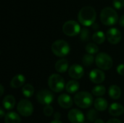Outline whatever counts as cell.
Segmentation results:
<instances>
[{
	"label": "cell",
	"mask_w": 124,
	"mask_h": 123,
	"mask_svg": "<svg viewBox=\"0 0 124 123\" xmlns=\"http://www.w3.org/2000/svg\"><path fill=\"white\" fill-rule=\"evenodd\" d=\"M97 17V13L95 9L90 7L86 6L81 8L78 14V21L84 26L92 25Z\"/></svg>",
	"instance_id": "obj_1"
},
{
	"label": "cell",
	"mask_w": 124,
	"mask_h": 123,
	"mask_svg": "<svg viewBox=\"0 0 124 123\" xmlns=\"http://www.w3.org/2000/svg\"><path fill=\"white\" fill-rule=\"evenodd\" d=\"M100 20L105 25H113L118 20V15L116 11L111 7L104 8L100 13Z\"/></svg>",
	"instance_id": "obj_2"
},
{
	"label": "cell",
	"mask_w": 124,
	"mask_h": 123,
	"mask_svg": "<svg viewBox=\"0 0 124 123\" xmlns=\"http://www.w3.org/2000/svg\"><path fill=\"white\" fill-rule=\"evenodd\" d=\"M74 102L78 107L82 109H87L90 107L93 104V96L89 92L81 91L75 95Z\"/></svg>",
	"instance_id": "obj_3"
},
{
	"label": "cell",
	"mask_w": 124,
	"mask_h": 123,
	"mask_svg": "<svg viewBox=\"0 0 124 123\" xmlns=\"http://www.w3.org/2000/svg\"><path fill=\"white\" fill-rule=\"evenodd\" d=\"M51 49L53 54L59 57H63L68 55L70 51V45L67 41L64 40L55 41L52 43Z\"/></svg>",
	"instance_id": "obj_4"
},
{
	"label": "cell",
	"mask_w": 124,
	"mask_h": 123,
	"mask_svg": "<svg viewBox=\"0 0 124 123\" xmlns=\"http://www.w3.org/2000/svg\"><path fill=\"white\" fill-rule=\"evenodd\" d=\"M48 85L50 89L55 93L61 92L65 88L64 78L58 74H52L49 76Z\"/></svg>",
	"instance_id": "obj_5"
},
{
	"label": "cell",
	"mask_w": 124,
	"mask_h": 123,
	"mask_svg": "<svg viewBox=\"0 0 124 123\" xmlns=\"http://www.w3.org/2000/svg\"><path fill=\"white\" fill-rule=\"evenodd\" d=\"M95 63L97 66L103 70H108L113 67L112 57L105 52L99 53L95 57Z\"/></svg>",
	"instance_id": "obj_6"
},
{
	"label": "cell",
	"mask_w": 124,
	"mask_h": 123,
	"mask_svg": "<svg viewBox=\"0 0 124 123\" xmlns=\"http://www.w3.org/2000/svg\"><path fill=\"white\" fill-rule=\"evenodd\" d=\"M63 33L68 36H75L80 33L81 27L79 24L74 20H68L62 25Z\"/></svg>",
	"instance_id": "obj_7"
},
{
	"label": "cell",
	"mask_w": 124,
	"mask_h": 123,
	"mask_svg": "<svg viewBox=\"0 0 124 123\" xmlns=\"http://www.w3.org/2000/svg\"><path fill=\"white\" fill-rule=\"evenodd\" d=\"M19 114L23 117H29L33 112V107L32 103L28 99H21L17 106Z\"/></svg>",
	"instance_id": "obj_8"
},
{
	"label": "cell",
	"mask_w": 124,
	"mask_h": 123,
	"mask_svg": "<svg viewBox=\"0 0 124 123\" xmlns=\"http://www.w3.org/2000/svg\"><path fill=\"white\" fill-rule=\"evenodd\" d=\"M36 99L39 103L43 105H50L54 100L53 94L46 89H42L39 91L36 94Z\"/></svg>",
	"instance_id": "obj_9"
},
{
	"label": "cell",
	"mask_w": 124,
	"mask_h": 123,
	"mask_svg": "<svg viewBox=\"0 0 124 123\" xmlns=\"http://www.w3.org/2000/svg\"><path fill=\"white\" fill-rule=\"evenodd\" d=\"M68 118L71 123H84V115L82 112L77 109H73L69 111Z\"/></svg>",
	"instance_id": "obj_10"
},
{
	"label": "cell",
	"mask_w": 124,
	"mask_h": 123,
	"mask_svg": "<svg viewBox=\"0 0 124 123\" xmlns=\"http://www.w3.org/2000/svg\"><path fill=\"white\" fill-rule=\"evenodd\" d=\"M106 36H107V38L108 41L112 44L118 43L121 39V33L118 29L116 28H110L107 31Z\"/></svg>",
	"instance_id": "obj_11"
},
{
	"label": "cell",
	"mask_w": 124,
	"mask_h": 123,
	"mask_svg": "<svg viewBox=\"0 0 124 123\" xmlns=\"http://www.w3.org/2000/svg\"><path fill=\"white\" fill-rule=\"evenodd\" d=\"M68 74L70 78L75 80H78L84 76V70L81 65L78 64H74L70 67L68 70Z\"/></svg>",
	"instance_id": "obj_12"
},
{
	"label": "cell",
	"mask_w": 124,
	"mask_h": 123,
	"mask_svg": "<svg viewBox=\"0 0 124 123\" xmlns=\"http://www.w3.org/2000/svg\"><path fill=\"white\" fill-rule=\"evenodd\" d=\"M89 79L94 83H102L105 79V72L99 69H94L89 73Z\"/></svg>",
	"instance_id": "obj_13"
},
{
	"label": "cell",
	"mask_w": 124,
	"mask_h": 123,
	"mask_svg": "<svg viewBox=\"0 0 124 123\" xmlns=\"http://www.w3.org/2000/svg\"><path fill=\"white\" fill-rule=\"evenodd\" d=\"M57 102H58L59 105L63 109H69L73 104L72 98L66 94H60L58 96Z\"/></svg>",
	"instance_id": "obj_14"
},
{
	"label": "cell",
	"mask_w": 124,
	"mask_h": 123,
	"mask_svg": "<svg viewBox=\"0 0 124 123\" xmlns=\"http://www.w3.org/2000/svg\"><path fill=\"white\" fill-rule=\"evenodd\" d=\"M108 112L113 117H118L124 114V107L119 103H113L108 109Z\"/></svg>",
	"instance_id": "obj_15"
},
{
	"label": "cell",
	"mask_w": 124,
	"mask_h": 123,
	"mask_svg": "<svg viewBox=\"0 0 124 123\" xmlns=\"http://www.w3.org/2000/svg\"><path fill=\"white\" fill-rule=\"evenodd\" d=\"M25 81V78L23 75L18 74L12 78L10 82V86L12 88H18L23 86Z\"/></svg>",
	"instance_id": "obj_16"
},
{
	"label": "cell",
	"mask_w": 124,
	"mask_h": 123,
	"mask_svg": "<svg viewBox=\"0 0 124 123\" xmlns=\"http://www.w3.org/2000/svg\"><path fill=\"white\" fill-rule=\"evenodd\" d=\"M108 106V101L103 98H97L94 101V107L96 110L99 112H104L107 109Z\"/></svg>",
	"instance_id": "obj_17"
},
{
	"label": "cell",
	"mask_w": 124,
	"mask_h": 123,
	"mask_svg": "<svg viewBox=\"0 0 124 123\" xmlns=\"http://www.w3.org/2000/svg\"><path fill=\"white\" fill-rule=\"evenodd\" d=\"M2 104L3 107L5 109L7 110H11L12 109L14 108L15 105V99L13 96L12 95H7L6 96L3 101H2Z\"/></svg>",
	"instance_id": "obj_18"
},
{
	"label": "cell",
	"mask_w": 124,
	"mask_h": 123,
	"mask_svg": "<svg viewBox=\"0 0 124 123\" xmlns=\"http://www.w3.org/2000/svg\"><path fill=\"white\" fill-rule=\"evenodd\" d=\"M68 62L65 59H59L58 61H57L56 64H55V70L57 72H60V73H63L65 72H66L68 69Z\"/></svg>",
	"instance_id": "obj_19"
},
{
	"label": "cell",
	"mask_w": 124,
	"mask_h": 123,
	"mask_svg": "<svg viewBox=\"0 0 124 123\" xmlns=\"http://www.w3.org/2000/svg\"><path fill=\"white\" fill-rule=\"evenodd\" d=\"M108 94L111 99L116 100V99H120V97L121 96V90L118 86L112 85L109 88Z\"/></svg>",
	"instance_id": "obj_20"
},
{
	"label": "cell",
	"mask_w": 124,
	"mask_h": 123,
	"mask_svg": "<svg viewBox=\"0 0 124 123\" xmlns=\"http://www.w3.org/2000/svg\"><path fill=\"white\" fill-rule=\"evenodd\" d=\"M21 119L20 116L14 112H9L4 117L5 123H20Z\"/></svg>",
	"instance_id": "obj_21"
},
{
	"label": "cell",
	"mask_w": 124,
	"mask_h": 123,
	"mask_svg": "<svg viewBox=\"0 0 124 123\" xmlns=\"http://www.w3.org/2000/svg\"><path fill=\"white\" fill-rule=\"evenodd\" d=\"M79 83L76 80H70L65 85V90L69 94H74L79 89Z\"/></svg>",
	"instance_id": "obj_22"
},
{
	"label": "cell",
	"mask_w": 124,
	"mask_h": 123,
	"mask_svg": "<svg viewBox=\"0 0 124 123\" xmlns=\"http://www.w3.org/2000/svg\"><path fill=\"white\" fill-rule=\"evenodd\" d=\"M34 91L35 89L33 86L31 84H26L22 88V93L26 98L31 97L34 94Z\"/></svg>",
	"instance_id": "obj_23"
},
{
	"label": "cell",
	"mask_w": 124,
	"mask_h": 123,
	"mask_svg": "<svg viewBox=\"0 0 124 123\" xmlns=\"http://www.w3.org/2000/svg\"><path fill=\"white\" fill-rule=\"evenodd\" d=\"M92 39L93 41L97 43V44H102L105 40V33L102 31H97L93 34L92 36Z\"/></svg>",
	"instance_id": "obj_24"
},
{
	"label": "cell",
	"mask_w": 124,
	"mask_h": 123,
	"mask_svg": "<svg viewBox=\"0 0 124 123\" xmlns=\"http://www.w3.org/2000/svg\"><path fill=\"white\" fill-rule=\"evenodd\" d=\"M94 59H95V58L94 57V56L92 54H85L83 57V58H82V63L86 67H90L93 64Z\"/></svg>",
	"instance_id": "obj_25"
},
{
	"label": "cell",
	"mask_w": 124,
	"mask_h": 123,
	"mask_svg": "<svg viewBox=\"0 0 124 123\" xmlns=\"http://www.w3.org/2000/svg\"><path fill=\"white\" fill-rule=\"evenodd\" d=\"M105 87L103 86H97L92 89V94L95 96H102L105 94Z\"/></svg>",
	"instance_id": "obj_26"
},
{
	"label": "cell",
	"mask_w": 124,
	"mask_h": 123,
	"mask_svg": "<svg viewBox=\"0 0 124 123\" xmlns=\"http://www.w3.org/2000/svg\"><path fill=\"white\" fill-rule=\"evenodd\" d=\"M86 51L89 54H94L99 51V47L94 43H89L86 46Z\"/></svg>",
	"instance_id": "obj_27"
},
{
	"label": "cell",
	"mask_w": 124,
	"mask_h": 123,
	"mask_svg": "<svg viewBox=\"0 0 124 123\" xmlns=\"http://www.w3.org/2000/svg\"><path fill=\"white\" fill-rule=\"evenodd\" d=\"M97 111V110L93 109L88 111V112L86 113V118L89 122H95L97 120V118L98 116V112Z\"/></svg>",
	"instance_id": "obj_28"
},
{
	"label": "cell",
	"mask_w": 124,
	"mask_h": 123,
	"mask_svg": "<svg viewBox=\"0 0 124 123\" xmlns=\"http://www.w3.org/2000/svg\"><path fill=\"white\" fill-rule=\"evenodd\" d=\"M80 38L83 41H88L90 38L89 30L86 28H82L80 32Z\"/></svg>",
	"instance_id": "obj_29"
},
{
	"label": "cell",
	"mask_w": 124,
	"mask_h": 123,
	"mask_svg": "<svg viewBox=\"0 0 124 123\" xmlns=\"http://www.w3.org/2000/svg\"><path fill=\"white\" fill-rule=\"evenodd\" d=\"M44 114L46 117H50L53 114V107L50 105H46L44 108Z\"/></svg>",
	"instance_id": "obj_30"
},
{
	"label": "cell",
	"mask_w": 124,
	"mask_h": 123,
	"mask_svg": "<svg viewBox=\"0 0 124 123\" xmlns=\"http://www.w3.org/2000/svg\"><path fill=\"white\" fill-rule=\"evenodd\" d=\"M113 4L117 9H121L124 7V0H113Z\"/></svg>",
	"instance_id": "obj_31"
},
{
	"label": "cell",
	"mask_w": 124,
	"mask_h": 123,
	"mask_svg": "<svg viewBox=\"0 0 124 123\" xmlns=\"http://www.w3.org/2000/svg\"><path fill=\"white\" fill-rule=\"evenodd\" d=\"M117 72L119 75L124 76V64H121L117 67Z\"/></svg>",
	"instance_id": "obj_32"
},
{
	"label": "cell",
	"mask_w": 124,
	"mask_h": 123,
	"mask_svg": "<svg viewBox=\"0 0 124 123\" xmlns=\"http://www.w3.org/2000/svg\"><path fill=\"white\" fill-rule=\"evenodd\" d=\"M107 123H122L121 122V120H119L118 119H116V118H113V119H110L108 121Z\"/></svg>",
	"instance_id": "obj_33"
},
{
	"label": "cell",
	"mask_w": 124,
	"mask_h": 123,
	"mask_svg": "<svg viewBox=\"0 0 124 123\" xmlns=\"http://www.w3.org/2000/svg\"><path fill=\"white\" fill-rule=\"evenodd\" d=\"M119 24H120L121 26L124 27V14L122 15L121 17L120 18V20H119Z\"/></svg>",
	"instance_id": "obj_34"
},
{
	"label": "cell",
	"mask_w": 124,
	"mask_h": 123,
	"mask_svg": "<svg viewBox=\"0 0 124 123\" xmlns=\"http://www.w3.org/2000/svg\"><path fill=\"white\" fill-rule=\"evenodd\" d=\"M0 114H1V117H5V114H4V109H0Z\"/></svg>",
	"instance_id": "obj_35"
},
{
	"label": "cell",
	"mask_w": 124,
	"mask_h": 123,
	"mask_svg": "<svg viewBox=\"0 0 124 123\" xmlns=\"http://www.w3.org/2000/svg\"><path fill=\"white\" fill-rule=\"evenodd\" d=\"M0 90H1V93H0V96H1L4 94V87L2 85H0Z\"/></svg>",
	"instance_id": "obj_36"
},
{
	"label": "cell",
	"mask_w": 124,
	"mask_h": 123,
	"mask_svg": "<svg viewBox=\"0 0 124 123\" xmlns=\"http://www.w3.org/2000/svg\"><path fill=\"white\" fill-rule=\"evenodd\" d=\"M54 118H55V120H59V119L60 118V114L58 113V112H57V113L54 115Z\"/></svg>",
	"instance_id": "obj_37"
},
{
	"label": "cell",
	"mask_w": 124,
	"mask_h": 123,
	"mask_svg": "<svg viewBox=\"0 0 124 123\" xmlns=\"http://www.w3.org/2000/svg\"><path fill=\"white\" fill-rule=\"evenodd\" d=\"M94 123H105V122H104L102 120H101V119H97V120L94 122Z\"/></svg>",
	"instance_id": "obj_38"
},
{
	"label": "cell",
	"mask_w": 124,
	"mask_h": 123,
	"mask_svg": "<svg viewBox=\"0 0 124 123\" xmlns=\"http://www.w3.org/2000/svg\"><path fill=\"white\" fill-rule=\"evenodd\" d=\"M51 123H62L60 120H53V121H52Z\"/></svg>",
	"instance_id": "obj_39"
},
{
	"label": "cell",
	"mask_w": 124,
	"mask_h": 123,
	"mask_svg": "<svg viewBox=\"0 0 124 123\" xmlns=\"http://www.w3.org/2000/svg\"><path fill=\"white\" fill-rule=\"evenodd\" d=\"M92 25H93V27H94V28H93L94 29H97V28H98V25H97V24H95V23H94Z\"/></svg>",
	"instance_id": "obj_40"
},
{
	"label": "cell",
	"mask_w": 124,
	"mask_h": 123,
	"mask_svg": "<svg viewBox=\"0 0 124 123\" xmlns=\"http://www.w3.org/2000/svg\"></svg>",
	"instance_id": "obj_41"
}]
</instances>
